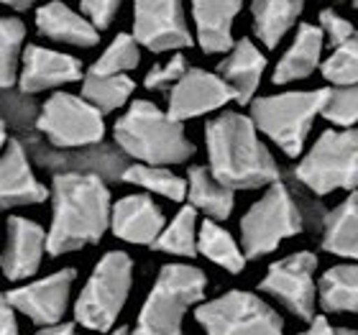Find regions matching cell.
<instances>
[{
  "label": "cell",
  "mask_w": 358,
  "mask_h": 335,
  "mask_svg": "<svg viewBox=\"0 0 358 335\" xmlns=\"http://www.w3.org/2000/svg\"><path fill=\"white\" fill-rule=\"evenodd\" d=\"M23 44H26L23 21L15 15H6L0 21V77H3V90L18 87L23 54H26Z\"/></svg>",
  "instance_id": "31"
},
{
  "label": "cell",
  "mask_w": 358,
  "mask_h": 335,
  "mask_svg": "<svg viewBox=\"0 0 358 335\" xmlns=\"http://www.w3.org/2000/svg\"><path fill=\"white\" fill-rule=\"evenodd\" d=\"M187 200L194 210H202L208 220H228L236 208V192L220 185L210 166H192L187 171Z\"/></svg>",
  "instance_id": "25"
},
{
  "label": "cell",
  "mask_w": 358,
  "mask_h": 335,
  "mask_svg": "<svg viewBox=\"0 0 358 335\" xmlns=\"http://www.w3.org/2000/svg\"><path fill=\"white\" fill-rule=\"evenodd\" d=\"M77 80H85L80 59L69 57V54L54 52V49H46V46H26L21 77H18V90H23L26 95H38L46 90L62 87V85H72Z\"/></svg>",
  "instance_id": "17"
},
{
  "label": "cell",
  "mask_w": 358,
  "mask_h": 335,
  "mask_svg": "<svg viewBox=\"0 0 358 335\" xmlns=\"http://www.w3.org/2000/svg\"><path fill=\"white\" fill-rule=\"evenodd\" d=\"M41 105H36L34 95H26L23 90H3V146L10 138L8 134L13 131V138H26L36 134Z\"/></svg>",
  "instance_id": "29"
},
{
  "label": "cell",
  "mask_w": 358,
  "mask_h": 335,
  "mask_svg": "<svg viewBox=\"0 0 358 335\" xmlns=\"http://www.w3.org/2000/svg\"><path fill=\"white\" fill-rule=\"evenodd\" d=\"M115 143L126 151L128 159L138 164L169 166L185 164L194 154L192 141L187 138L185 126L169 118L149 100H134L113 128Z\"/></svg>",
  "instance_id": "3"
},
{
  "label": "cell",
  "mask_w": 358,
  "mask_h": 335,
  "mask_svg": "<svg viewBox=\"0 0 358 335\" xmlns=\"http://www.w3.org/2000/svg\"><path fill=\"white\" fill-rule=\"evenodd\" d=\"M49 241V231H44L38 223L29 218H8V238L3 251V271L10 282L29 279L38 271Z\"/></svg>",
  "instance_id": "19"
},
{
  "label": "cell",
  "mask_w": 358,
  "mask_h": 335,
  "mask_svg": "<svg viewBox=\"0 0 358 335\" xmlns=\"http://www.w3.org/2000/svg\"><path fill=\"white\" fill-rule=\"evenodd\" d=\"M134 38L149 52H177L194 44L187 23L185 6L162 0V3H136L134 6Z\"/></svg>",
  "instance_id": "13"
},
{
  "label": "cell",
  "mask_w": 358,
  "mask_h": 335,
  "mask_svg": "<svg viewBox=\"0 0 358 335\" xmlns=\"http://www.w3.org/2000/svg\"><path fill=\"white\" fill-rule=\"evenodd\" d=\"M187 72H189L187 59L182 54H174L172 59H166L164 64H154L149 69L146 80H143V85H146V90H172Z\"/></svg>",
  "instance_id": "37"
},
{
  "label": "cell",
  "mask_w": 358,
  "mask_h": 335,
  "mask_svg": "<svg viewBox=\"0 0 358 335\" xmlns=\"http://www.w3.org/2000/svg\"><path fill=\"white\" fill-rule=\"evenodd\" d=\"M31 157L21 138H10L3 151L0 164V202L3 210L26 208V205H41L49 200V190L36 179L31 169Z\"/></svg>",
  "instance_id": "16"
},
{
  "label": "cell",
  "mask_w": 358,
  "mask_h": 335,
  "mask_svg": "<svg viewBox=\"0 0 358 335\" xmlns=\"http://www.w3.org/2000/svg\"><path fill=\"white\" fill-rule=\"evenodd\" d=\"M123 182L136 185L151 194H162L166 200L182 202L187 200V179L174 174L166 166H149V164H131Z\"/></svg>",
  "instance_id": "33"
},
{
  "label": "cell",
  "mask_w": 358,
  "mask_h": 335,
  "mask_svg": "<svg viewBox=\"0 0 358 335\" xmlns=\"http://www.w3.org/2000/svg\"><path fill=\"white\" fill-rule=\"evenodd\" d=\"M305 218L287 182H276L241 218V246L248 259L276 251L284 238L302 233Z\"/></svg>",
  "instance_id": "8"
},
{
  "label": "cell",
  "mask_w": 358,
  "mask_h": 335,
  "mask_svg": "<svg viewBox=\"0 0 358 335\" xmlns=\"http://www.w3.org/2000/svg\"><path fill=\"white\" fill-rule=\"evenodd\" d=\"M292 179L315 197H325L336 190L358 192V126L322 131L313 149L294 166Z\"/></svg>",
  "instance_id": "6"
},
{
  "label": "cell",
  "mask_w": 358,
  "mask_h": 335,
  "mask_svg": "<svg viewBox=\"0 0 358 335\" xmlns=\"http://www.w3.org/2000/svg\"><path fill=\"white\" fill-rule=\"evenodd\" d=\"M134 90H136V83L128 75H120V77L87 75L83 80V97L90 105H95L103 115L123 108V105L131 100Z\"/></svg>",
  "instance_id": "32"
},
{
  "label": "cell",
  "mask_w": 358,
  "mask_h": 335,
  "mask_svg": "<svg viewBox=\"0 0 358 335\" xmlns=\"http://www.w3.org/2000/svg\"><path fill=\"white\" fill-rule=\"evenodd\" d=\"M322 118L333 126L356 128L358 123V85L351 87H330L328 105L322 111Z\"/></svg>",
  "instance_id": "36"
},
{
  "label": "cell",
  "mask_w": 358,
  "mask_h": 335,
  "mask_svg": "<svg viewBox=\"0 0 358 335\" xmlns=\"http://www.w3.org/2000/svg\"><path fill=\"white\" fill-rule=\"evenodd\" d=\"M205 146L213 177L236 190H262L282 182V169L262 141L251 115L220 113L205 123Z\"/></svg>",
  "instance_id": "1"
},
{
  "label": "cell",
  "mask_w": 358,
  "mask_h": 335,
  "mask_svg": "<svg viewBox=\"0 0 358 335\" xmlns=\"http://www.w3.org/2000/svg\"><path fill=\"white\" fill-rule=\"evenodd\" d=\"M197 210L192 205L179 208V213L172 218V223H166L164 233L159 236L154 243V251L172 253V256H182V259H194L197 256Z\"/></svg>",
  "instance_id": "30"
},
{
  "label": "cell",
  "mask_w": 358,
  "mask_h": 335,
  "mask_svg": "<svg viewBox=\"0 0 358 335\" xmlns=\"http://www.w3.org/2000/svg\"><path fill=\"white\" fill-rule=\"evenodd\" d=\"M164 228V213L151 194H126L113 205L110 231L115 238L126 241V243L154 246Z\"/></svg>",
  "instance_id": "18"
},
{
  "label": "cell",
  "mask_w": 358,
  "mask_h": 335,
  "mask_svg": "<svg viewBox=\"0 0 358 335\" xmlns=\"http://www.w3.org/2000/svg\"><path fill=\"white\" fill-rule=\"evenodd\" d=\"M241 3L236 0H220V3H192V21L197 31V44L205 54H231L233 21L241 13Z\"/></svg>",
  "instance_id": "21"
},
{
  "label": "cell",
  "mask_w": 358,
  "mask_h": 335,
  "mask_svg": "<svg viewBox=\"0 0 358 335\" xmlns=\"http://www.w3.org/2000/svg\"><path fill=\"white\" fill-rule=\"evenodd\" d=\"M34 335H75V325L72 322H59V325H52V328H41Z\"/></svg>",
  "instance_id": "42"
},
{
  "label": "cell",
  "mask_w": 358,
  "mask_h": 335,
  "mask_svg": "<svg viewBox=\"0 0 358 335\" xmlns=\"http://www.w3.org/2000/svg\"><path fill=\"white\" fill-rule=\"evenodd\" d=\"M322 251L358 264V192H351L325 218L320 233Z\"/></svg>",
  "instance_id": "24"
},
{
  "label": "cell",
  "mask_w": 358,
  "mask_h": 335,
  "mask_svg": "<svg viewBox=\"0 0 358 335\" xmlns=\"http://www.w3.org/2000/svg\"><path fill=\"white\" fill-rule=\"evenodd\" d=\"M75 276V269H59L44 279H36L26 287L6 292L3 299L10 302L18 313L26 315L31 322L52 328V325H59L64 313H67Z\"/></svg>",
  "instance_id": "14"
},
{
  "label": "cell",
  "mask_w": 358,
  "mask_h": 335,
  "mask_svg": "<svg viewBox=\"0 0 358 335\" xmlns=\"http://www.w3.org/2000/svg\"><path fill=\"white\" fill-rule=\"evenodd\" d=\"M317 297L328 313H358V264L328 269L317 282Z\"/></svg>",
  "instance_id": "27"
},
{
  "label": "cell",
  "mask_w": 358,
  "mask_h": 335,
  "mask_svg": "<svg viewBox=\"0 0 358 335\" xmlns=\"http://www.w3.org/2000/svg\"><path fill=\"white\" fill-rule=\"evenodd\" d=\"M108 335H134V333H131L128 328H118V330H110Z\"/></svg>",
  "instance_id": "44"
},
{
  "label": "cell",
  "mask_w": 358,
  "mask_h": 335,
  "mask_svg": "<svg viewBox=\"0 0 358 335\" xmlns=\"http://www.w3.org/2000/svg\"><path fill=\"white\" fill-rule=\"evenodd\" d=\"M36 134L54 149H87L105 143L103 113L83 95L52 92L41 105Z\"/></svg>",
  "instance_id": "10"
},
{
  "label": "cell",
  "mask_w": 358,
  "mask_h": 335,
  "mask_svg": "<svg viewBox=\"0 0 358 335\" xmlns=\"http://www.w3.org/2000/svg\"><path fill=\"white\" fill-rule=\"evenodd\" d=\"M322 77L333 87H351L358 85V36L345 41L343 46H336L333 54L322 62Z\"/></svg>",
  "instance_id": "35"
},
{
  "label": "cell",
  "mask_w": 358,
  "mask_h": 335,
  "mask_svg": "<svg viewBox=\"0 0 358 335\" xmlns=\"http://www.w3.org/2000/svg\"><path fill=\"white\" fill-rule=\"evenodd\" d=\"M118 10H120L118 0H85V3H80V13H83L97 31L110 29V23L115 21Z\"/></svg>",
  "instance_id": "39"
},
{
  "label": "cell",
  "mask_w": 358,
  "mask_h": 335,
  "mask_svg": "<svg viewBox=\"0 0 358 335\" xmlns=\"http://www.w3.org/2000/svg\"><path fill=\"white\" fill-rule=\"evenodd\" d=\"M15 310L10 302H6L3 299V313H0V320H3V328H0V333L3 335H18V318H15Z\"/></svg>",
  "instance_id": "40"
},
{
  "label": "cell",
  "mask_w": 358,
  "mask_h": 335,
  "mask_svg": "<svg viewBox=\"0 0 358 335\" xmlns=\"http://www.w3.org/2000/svg\"><path fill=\"white\" fill-rule=\"evenodd\" d=\"M194 320L208 335H284L282 315L254 292L231 290L202 302Z\"/></svg>",
  "instance_id": "9"
},
{
  "label": "cell",
  "mask_w": 358,
  "mask_h": 335,
  "mask_svg": "<svg viewBox=\"0 0 358 335\" xmlns=\"http://www.w3.org/2000/svg\"><path fill=\"white\" fill-rule=\"evenodd\" d=\"M141 64V44L134 38V34H118L110 46L105 49L97 62L90 67V75L97 77H120Z\"/></svg>",
  "instance_id": "34"
},
{
  "label": "cell",
  "mask_w": 358,
  "mask_h": 335,
  "mask_svg": "<svg viewBox=\"0 0 358 335\" xmlns=\"http://www.w3.org/2000/svg\"><path fill=\"white\" fill-rule=\"evenodd\" d=\"M317 21H320V31L325 34V38H328L333 46H343L345 41H351L353 36H358L356 26H353L348 18H343V15L338 13L336 8L320 10Z\"/></svg>",
  "instance_id": "38"
},
{
  "label": "cell",
  "mask_w": 358,
  "mask_h": 335,
  "mask_svg": "<svg viewBox=\"0 0 358 335\" xmlns=\"http://www.w3.org/2000/svg\"><path fill=\"white\" fill-rule=\"evenodd\" d=\"M134 284V261L126 251H110L97 261L75 305L77 322L87 330L110 333L126 307Z\"/></svg>",
  "instance_id": "7"
},
{
  "label": "cell",
  "mask_w": 358,
  "mask_h": 335,
  "mask_svg": "<svg viewBox=\"0 0 358 335\" xmlns=\"http://www.w3.org/2000/svg\"><path fill=\"white\" fill-rule=\"evenodd\" d=\"M322 34L320 26H313V23H302L294 34V41L289 44V49L282 54V59L276 62L274 77L271 83L274 85H289L294 80H305L320 69V54H322Z\"/></svg>",
  "instance_id": "23"
},
{
  "label": "cell",
  "mask_w": 358,
  "mask_h": 335,
  "mask_svg": "<svg viewBox=\"0 0 358 335\" xmlns=\"http://www.w3.org/2000/svg\"><path fill=\"white\" fill-rule=\"evenodd\" d=\"M233 97V90L223 83L220 75H213L208 69L189 67L182 80L169 90V118L182 123L189 118H200L213 111H220Z\"/></svg>",
  "instance_id": "15"
},
{
  "label": "cell",
  "mask_w": 358,
  "mask_h": 335,
  "mask_svg": "<svg viewBox=\"0 0 358 335\" xmlns=\"http://www.w3.org/2000/svg\"><path fill=\"white\" fill-rule=\"evenodd\" d=\"M264 69H266V57L251 38L236 41L231 54H225V59L217 64V75L223 77V83L233 90V97L241 105L254 103V95L262 85Z\"/></svg>",
  "instance_id": "20"
},
{
  "label": "cell",
  "mask_w": 358,
  "mask_h": 335,
  "mask_svg": "<svg viewBox=\"0 0 358 335\" xmlns=\"http://www.w3.org/2000/svg\"><path fill=\"white\" fill-rule=\"evenodd\" d=\"M113 220L108 182L92 174H57L52 185L49 256L80 251L97 243Z\"/></svg>",
  "instance_id": "2"
},
{
  "label": "cell",
  "mask_w": 358,
  "mask_h": 335,
  "mask_svg": "<svg viewBox=\"0 0 358 335\" xmlns=\"http://www.w3.org/2000/svg\"><path fill=\"white\" fill-rule=\"evenodd\" d=\"M328 92L330 87L256 97L251 103V120L259 134L274 141L287 157H299L315 118L322 115L328 105Z\"/></svg>",
  "instance_id": "5"
},
{
  "label": "cell",
  "mask_w": 358,
  "mask_h": 335,
  "mask_svg": "<svg viewBox=\"0 0 358 335\" xmlns=\"http://www.w3.org/2000/svg\"><path fill=\"white\" fill-rule=\"evenodd\" d=\"M305 6L299 0H279V3H254L251 15H254V34L266 49H276L289 29L299 21Z\"/></svg>",
  "instance_id": "26"
},
{
  "label": "cell",
  "mask_w": 358,
  "mask_h": 335,
  "mask_svg": "<svg viewBox=\"0 0 358 335\" xmlns=\"http://www.w3.org/2000/svg\"><path fill=\"white\" fill-rule=\"evenodd\" d=\"M31 162L41 169L57 174H92L103 182H123L131 159L118 143H97L87 149H54L52 143L44 141L38 134H31L21 138Z\"/></svg>",
  "instance_id": "11"
},
{
  "label": "cell",
  "mask_w": 358,
  "mask_h": 335,
  "mask_svg": "<svg viewBox=\"0 0 358 335\" xmlns=\"http://www.w3.org/2000/svg\"><path fill=\"white\" fill-rule=\"evenodd\" d=\"M6 8H10V10H15V13H26V10H31V3H13V0H6Z\"/></svg>",
  "instance_id": "43"
},
{
  "label": "cell",
  "mask_w": 358,
  "mask_h": 335,
  "mask_svg": "<svg viewBox=\"0 0 358 335\" xmlns=\"http://www.w3.org/2000/svg\"><path fill=\"white\" fill-rule=\"evenodd\" d=\"M299 335H338V330L333 328L325 318H315V320L310 322V328H307L305 333H299Z\"/></svg>",
  "instance_id": "41"
},
{
  "label": "cell",
  "mask_w": 358,
  "mask_h": 335,
  "mask_svg": "<svg viewBox=\"0 0 358 335\" xmlns=\"http://www.w3.org/2000/svg\"><path fill=\"white\" fill-rule=\"evenodd\" d=\"M208 276L189 264H166L143 302L134 335H182L185 315L205 299Z\"/></svg>",
  "instance_id": "4"
},
{
  "label": "cell",
  "mask_w": 358,
  "mask_h": 335,
  "mask_svg": "<svg viewBox=\"0 0 358 335\" xmlns=\"http://www.w3.org/2000/svg\"><path fill=\"white\" fill-rule=\"evenodd\" d=\"M338 335H358V330H351V328H341Z\"/></svg>",
  "instance_id": "45"
},
{
  "label": "cell",
  "mask_w": 358,
  "mask_h": 335,
  "mask_svg": "<svg viewBox=\"0 0 358 335\" xmlns=\"http://www.w3.org/2000/svg\"><path fill=\"white\" fill-rule=\"evenodd\" d=\"M36 29L49 41L90 49L100 41V31L85 18L83 13L72 10L64 3H49L36 10Z\"/></svg>",
  "instance_id": "22"
},
{
  "label": "cell",
  "mask_w": 358,
  "mask_h": 335,
  "mask_svg": "<svg viewBox=\"0 0 358 335\" xmlns=\"http://www.w3.org/2000/svg\"><path fill=\"white\" fill-rule=\"evenodd\" d=\"M197 248L205 259H210L215 266L231 271V274H241L246 269V251L243 246L236 243L231 233L225 231L223 225H217L215 220H205L200 225V238H197Z\"/></svg>",
  "instance_id": "28"
},
{
  "label": "cell",
  "mask_w": 358,
  "mask_h": 335,
  "mask_svg": "<svg viewBox=\"0 0 358 335\" xmlns=\"http://www.w3.org/2000/svg\"><path fill=\"white\" fill-rule=\"evenodd\" d=\"M353 8H356V10H358V3H356V6H353Z\"/></svg>",
  "instance_id": "46"
},
{
  "label": "cell",
  "mask_w": 358,
  "mask_h": 335,
  "mask_svg": "<svg viewBox=\"0 0 358 335\" xmlns=\"http://www.w3.org/2000/svg\"><path fill=\"white\" fill-rule=\"evenodd\" d=\"M315 271H317V256L310 251L289 253L284 259L274 261L268 266L266 276L262 279V292L279 302V305L292 313L297 320L313 322L315 307H317V282H315Z\"/></svg>",
  "instance_id": "12"
}]
</instances>
